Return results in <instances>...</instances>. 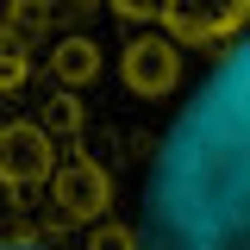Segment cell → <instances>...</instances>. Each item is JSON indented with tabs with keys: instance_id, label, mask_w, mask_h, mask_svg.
I'll use <instances>...</instances> for the list:
<instances>
[{
	"instance_id": "6da1fadb",
	"label": "cell",
	"mask_w": 250,
	"mask_h": 250,
	"mask_svg": "<svg viewBox=\"0 0 250 250\" xmlns=\"http://www.w3.org/2000/svg\"><path fill=\"white\" fill-rule=\"evenodd\" d=\"M125 225L131 250H250V25L163 125Z\"/></svg>"
},
{
	"instance_id": "7a4b0ae2",
	"label": "cell",
	"mask_w": 250,
	"mask_h": 250,
	"mask_svg": "<svg viewBox=\"0 0 250 250\" xmlns=\"http://www.w3.org/2000/svg\"><path fill=\"white\" fill-rule=\"evenodd\" d=\"M119 75L138 100H169L182 88V44L169 31H144V38H131L119 50Z\"/></svg>"
},
{
	"instance_id": "3957f363",
	"label": "cell",
	"mask_w": 250,
	"mask_h": 250,
	"mask_svg": "<svg viewBox=\"0 0 250 250\" xmlns=\"http://www.w3.org/2000/svg\"><path fill=\"white\" fill-rule=\"evenodd\" d=\"M156 19L175 44H225L250 25V0H163Z\"/></svg>"
},
{
	"instance_id": "277c9868",
	"label": "cell",
	"mask_w": 250,
	"mask_h": 250,
	"mask_svg": "<svg viewBox=\"0 0 250 250\" xmlns=\"http://www.w3.org/2000/svg\"><path fill=\"white\" fill-rule=\"evenodd\" d=\"M50 75H57V82H69V88H82V82H94V75H100V50H94L88 38H62L57 50H50Z\"/></svg>"
},
{
	"instance_id": "5b68a950",
	"label": "cell",
	"mask_w": 250,
	"mask_h": 250,
	"mask_svg": "<svg viewBox=\"0 0 250 250\" xmlns=\"http://www.w3.org/2000/svg\"><path fill=\"white\" fill-rule=\"evenodd\" d=\"M113 13H119V19H131V25H150L156 13H163V0H113Z\"/></svg>"
},
{
	"instance_id": "8992f818",
	"label": "cell",
	"mask_w": 250,
	"mask_h": 250,
	"mask_svg": "<svg viewBox=\"0 0 250 250\" xmlns=\"http://www.w3.org/2000/svg\"><path fill=\"white\" fill-rule=\"evenodd\" d=\"M0 250H57V244L38 238V231H19V238H0Z\"/></svg>"
}]
</instances>
